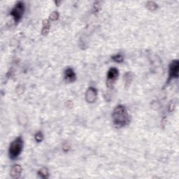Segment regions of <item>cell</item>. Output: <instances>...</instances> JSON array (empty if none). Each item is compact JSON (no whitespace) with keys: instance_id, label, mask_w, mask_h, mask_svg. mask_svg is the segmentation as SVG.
Instances as JSON below:
<instances>
[{"instance_id":"cell-6","label":"cell","mask_w":179,"mask_h":179,"mask_svg":"<svg viewBox=\"0 0 179 179\" xmlns=\"http://www.w3.org/2000/svg\"><path fill=\"white\" fill-rule=\"evenodd\" d=\"M97 90L94 87H90L86 93V100L89 104H93L96 102L97 98Z\"/></svg>"},{"instance_id":"cell-18","label":"cell","mask_w":179,"mask_h":179,"mask_svg":"<svg viewBox=\"0 0 179 179\" xmlns=\"http://www.w3.org/2000/svg\"><path fill=\"white\" fill-rule=\"evenodd\" d=\"M70 147L71 146H70V145L69 144V143H68L67 142H66L62 146V150H64L65 152H68L70 149Z\"/></svg>"},{"instance_id":"cell-7","label":"cell","mask_w":179,"mask_h":179,"mask_svg":"<svg viewBox=\"0 0 179 179\" xmlns=\"http://www.w3.org/2000/svg\"><path fill=\"white\" fill-rule=\"evenodd\" d=\"M64 79L67 83H74L76 80V74L74 70L71 67H68L64 72Z\"/></svg>"},{"instance_id":"cell-8","label":"cell","mask_w":179,"mask_h":179,"mask_svg":"<svg viewBox=\"0 0 179 179\" xmlns=\"http://www.w3.org/2000/svg\"><path fill=\"white\" fill-rule=\"evenodd\" d=\"M21 173H22V167L20 164H14L11 167L10 170V176L12 178H19L21 176Z\"/></svg>"},{"instance_id":"cell-17","label":"cell","mask_w":179,"mask_h":179,"mask_svg":"<svg viewBox=\"0 0 179 179\" xmlns=\"http://www.w3.org/2000/svg\"><path fill=\"white\" fill-rule=\"evenodd\" d=\"M175 107H176V102H174V101H171L170 104H169V107H168L169 111L170 113L172 112L174 110V109H175Z\"/></svg>"},{"instance_id":"cell-9","label":"cell","mask_w":179,"mask_h":179,"mask_svg":"<svg viewBox=\"0 0 179 179\" xmlns=\"http://www.w3.org/2000/svg\"><path fill=\"white\" fill-rule=\"evenodd\" d=\"M51 28V23L49 20H44L42 23V29H41V34L43 36H46L49 33Z\"/></svg>"},{"instance_id":"cell-10","label":"cell","mask_w":179,"mask_h":179,"mask_svg":"<svg viewBox=\"0 0 179 179\" xmlns=\"http://www.w3.org/2000/svg\"><path fill=\"white\" fill-rule=\"evenodd\" d=\"M133 74L132 72H126L124 75V81H125V88H128L129 87L130 84L133 80Z\"/></svg>"},{"instance_id":"cell-1","label":"cell","mask_w":179,"mask_h":179,"mask_svg":"<svg viewBox=\"0 0 179 179\" xmlns=\"http://www.w3.org/2000/svg\"><path fill=\"white\" fill-rule=\"evenodd\" d=\"M112 121L114 125L118 129L125 128L129 124L130 118L124 105L119 104L115 107L112 113Z\"/></svg>"},{"instance_id":"cell-15","label":"cell","mask_w":179,"mask_h":179,"mask_svg":"<svg viewBox=\"0 0 179 179\" xmlns=\"http://www.w3.org/2000/svg\"><path fill=\"white\" fill-rule=\"evenodd\" d=\"M101 9V2L100 1H96L94 2L93 6V11L94 13H97Z\"/></svg>"},{"instance_id":"cell-11","label":"cell","mask_w":179,"mask_h":179,"mask_svg":"<svg viewBox=\"0 0 179 179\" xmlns=\"http://www.w3.org/2000/svg\"><path fill=\"white\" fill-rule=\"evenodd\" d=\"M37 174H38V176L41 178L46 179L49 178V171L46 167H43V168L40 169Z\"/></svg>"},{"instance_id":"cell-2","label":"cell","mask_w":179,"mask_h":179,"mask_svg":"<svg viewBox=\"0 0 179 179\" xmlns=\"http://www.w3.org/2000/svg\"><path fill=\"white\" fill-rule=\"evenodd\" d=\"M24 141L21 136H18L10 143L9 148V156L11 160H16L20 156L23 150Z\"/></svg>"},{"instance_id":"cell-16","label":"cell","mask_w":179,"mask_h":179,"mask_svg":"<svg viewBox=\"0 0 179 179\" xmlns=\"http://www.w3.org/2000/svg\"><path fill=\"white\" fill-rule=\"evenodd\" d=\"M59 18V13L58 11H53V12H52L50 16H49V19L52 21H55V20H58Z\"/></svg>"},{"instance_id":"cell-13","label":"cell","mask_w":179,"mask_h":179,"mask_svg":"<svg viewBox=\"0 0 179 179\" xmlns=\"http://www.w3.org/2000/svg\"><path fill=\"white\" fill-rule=\"evenodd\" d=\"M112 60H114L115 62H118V63H121L123 62L124 60V58L121 54H115V55H112L111 57Z\"/></svg>"},{"instance_id":"cell-12","label":"cell","mask_w":179,"mask_h":179,"mask_svg":"<svg viewBox=\"0 0 179 179\" xmlns=\"http://www.w3.org/2000/svg\"><path fill=\"white\" fill-rule=\"evenodd\" d=\"M146 6L150 11H154L158 8V4L153 1H149L146 2Z\"/></svg>"},{"instance_id":"cell-14","label":"cell","mask_w":179,"mask_h":179,"mask_svg":"<svg viewBox=\"0 0 179 179\" xmlns=\"http://www.w3.org/2000/svg\"><path fill=\"white\" fill-rule=\"evenodd\" d=\"M34 139L37 143H41L44 140V134L41 131H38L34 134Z\"/></svg>"},{"instance_id":"cell-4","label":"cell","mask_w":179,"mask_h":179,"mask_svg":"<svg viewBox=\"0 0 179 179\" xmlns=\"http://www.w3.org/2000/svg\"><path fill=\"white\" fill-rule=\"evenodd\" d=\"M179 73V61L174 60L171 62L169 66V76L167 78V85L169 83L172 79H178Z\"/></svg>"},{"instance_id":"cell-5","label":"cell","mask_w":179,"mask_h":179,"mask_svg":"<svg viewBox=\"0 0 179 179\" xmlns=\"http://www.w3.org/2000/svg\"><path fill=\"white\" fill-rule=\"evenodd\" d=\"M119 76V71L117 68L111 67L110 68L107 72V86L109 88H112L114 84L116 81Z\"/></svg>"},{"instance_id":"cell-3","label":"cell","mask_w":179,"mask_h":179,"mask_svg":"<svg viewBox=\"0 0 179 179\" xmlns=\"http://www.w3.org/2000/svg\"><path fill=\"white\" fill-rule=\"evenodd\" d=\"M25 11V6L24 2H18L17 3L15 4L13 8L11 9L10 15L11 17L13 18L14 22L16 23H19L20 21L22 20L24 15Z\"/></svg>"}]
</instances>
